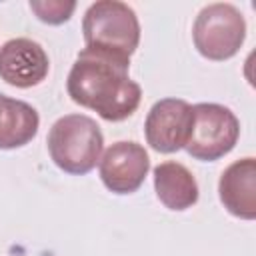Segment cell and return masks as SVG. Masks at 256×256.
Wrapping results in <instances>:
<instances>
[{"label": "cell", "instance_id": "obj_1", "mask_svg": "<svg viewBox=\"0 0 256 256\" xmlns=\"http://www.w3.org/2000/svg\"><path fill=\"white\" fill-rule=\"evenodd\" d=\"M128 68L130 62L84 48L68 72V96L108 122H122L142 100V88L128 76Z\"/></svg>", "mask_w": 256, "mask_h": 256}, {"label": "cell", "instance_id": "obj_2", "mask_svg": "<svg viewBox=\"0 0 256 256\" xmlns=\"http://www.w3.org/2000/svg\"><path fill=\"white\" fill-rule=\"evenodd\" d=\"M86 48L130 62L140 44V22L136 12L120 0H98L82 18Z\"/></svg>", "mask_w": 256, "mask_h": 256}, {"label": "cell", "instance_id": "obj_3", "mask_svg": "<svg viewBox=\"0 0 256 256\" xmlns=\"http://www.w3.org/2000/svg\"><path fill=\"white\" fill-rule=\"evenodd\" d=\"M48 152L52 162L68 174H88L102 156L104 136L94 118L86 114H66L48 132Z\"/></svg>", "mask_w": 256, "mask_h": 256}, {"label": "cell", "instance_id": "obj_4", "mask_svg": "<svg viewBox=\"0 0 256 256\" xmlns=\"http://www.w3.org/2000/svg\"><path fill=\"white\" fill-rule=\"evenodd\" d=\"M196 50L208 60H228L238 54L246 40V20L242 12L228 2L204 6L192 26Z\"/></svg>", "mask_w": 256, "mask_h": 256}, {"label": "cell", "instance_id": "obj_5", "mask_svg": "<svg viewBox=\"0 0 256 256\" xmlns=\"http://www.w3.org/2000/svg\"><path fill=\"white\" fill-rule=\"evenodd\" d=\"M240 136V122L236 114L214 102H200L192 106V128L186 142V152L202 162H214L236 146Z\"/></svg>", "mask_w": 256, "mask_h": 256}, {"label": "cell", "instance_id": "obj_6", "mask_svg": "<svg viewBox=\"0 0 256 256\" xmlns=\"http://www.w3.org/2000/svg\"><path fill=\"white\" fill-rule=\"evenodd\" d=\"M192 128V106L180 98H162L152 104L144 122L150 148L162 154L178 152L186 146Z\"/></svg>", "mask_w": 256, "mask_h": 256}, {"label": "cell", "instance_id": "obj_7", "mask_svg": "<svg viewBox=\"0 0 256 256\" xmlns=\"http://www.w3.org/2000/svg\"><path fill=\"white\" fill-rule=\"evenodd\" d=\"M150 158L142 144L132 140L114 142L100 158V180L114 194H132L148 176Z\"/></svg>", "mask_w": 256, "mask_h": 256}, {"label": "cell", "instance_id": "obj_8", "mask_svg": "<svg viewBox=\"0 0 256 256\" xmlns=\"http://www.w3.org/2000/svg\"><path fill=\"white\" fill-rule=\"evenodd\" d=\"M50 70L46 50L32 38H12L0 48V78L14 88H32L44 82Z\"/></svg>", "mask_w": 256, "mask_h": 256}, {"label": "cell", "instance_id": "obj_9", "mask_svg": "<svg viewBox=\"0 0 256 256\" xmlns=\"http://www.w3.org/2000/svg\"><path fill=\"white\" fill-rule=\"evenodd\" d=\"M224 208L242 220L256 218V160L252 156L232 162L218 180Z\"/></svg>", "mask_w": 256, "mask_h": 256}, {"label": "cell", "instance_id": "obj_10", "mask_svg": "<svg viewBox=\"0 0 256 256\" xmlns=\"http://www.w3.org/2000/svg\"><path fill=\"white\" fill-rule=\"evenodd\" d=\"M154 190L168 210H188L198 202V182L192 172L174 160L154 168Z\"/></svg>", "mask_w": 256, "mask_h": 256}, {"label": "cell", "instance_id": "obj_11", "mask_svg": "<svg viewBox=\"0 0 256 256\" xmlns=\"http://www.w3.org/2000/svg\"><path fill=\"white\" fill-rule=\"evenodd\" d=\"M40 116L24 100L0 92V150L22 148L38 134Z\"/></svg>", "mask_w": 256, "mask_h": 256}, {"label": "cell", "instance_id": "obj_12", "mask_svg": "<svg viewBox=\"0 0 256 256\" xmlns=\"http://www.w3.org/2000/svg\"><path fill=\"white\" fill-rule=\"evenodd\" d=\"M30 10L36 18L44 24L58 26L70 20L72 12L76 10L74 0H30Z\"/></svg>", "mask_w": 256, "mask_h": 256}]
</instances>
